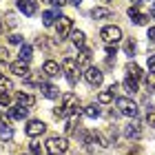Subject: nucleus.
Wrapping results in <instances>:
<instances>
[{
    "label": "nucleus",
    "mask_w": 155,
    "mask_h": 155,
    "mask_svg": "<svg viewBox=\"0 0 155 155\" xmlns=\"http://www.w3.org/2000/svg\"><path fill=\"white\" fill-rule=\"evenodd\" d=\"M89 60H91V51H89V49H82V51H80V55L75 58L78 67H89Z\"/></svg>",
    "instance_id": "22"
},
{
    "label": "nucleus",
    "mask_w": 155,
    "mask_h": 155,
    "mask_svg": "<svg viewBox=\"0 0 155 155\" xmlns=\"http://www.w3.org/2000/svg\"><path fill=\"white\" fill-rule=\"evenodd\" d=\"M69 151V142H67V137H49L47 140V153H51V155H62V153H67Z\"/></svg>",
    "instance_id": "4"
},
{
    "label": "nucleus",
    "mask_w": 155,
    "mask_h": 155,
    "mask_svg": "<svg viewBox=\"0 0 155 155\" xmlns=\"http://www.w3.org/2000/svg\"><path fill=\"white\" fill-rule=\"evenodd\" d=\"M149 40L155 42V27H151V29H149Z\"/></svg>",
    "instance_id": "38"
},
{
    "label": "nucleus",
    "mask_w": 155,
    "mask_h": 155,
    "mask_svg": "<svg viewBox=\"0 0 155 155\" xmlns=\"http://www.w3.org/2000/svg\"><path fill=\"white\" fill-rule=\"evenodd\" d=\"M84 80H87L91 87H100L102 80H104V73L97 67H87V71H84Z\"/></svg>",
    "instance_id": "8"
},
{
    "label": "nucleus",
    "mask_w": 155,
    "mask_h": 155,
    "mask_svg": "<svg viewBox=\"0 0 155 155\" xmlns=\"http://www.w3.org/2000/svg\"><path fill=\"white\" fill-rule=\"evenodd\" d=\"M40 91H42V95H45V97H49V100L60 97V89L53 87V84H45V82H42V84H40Z\"/></svg>",
    "instance_id": "13"
},
{
    "label": "nucleus",
    "mask_w": 155,
    "mask_h": 155,
    "mask_svg": "<svg viewBox=\"0 0 155 155\" xmlns=\"http://www.w3.org/2000/svg\"><path fill=\"white\" fill-rule=\"evenodd\" d=\"M0 78H2V71H0Z\"/></svg>",
    "instance_id": "41"
},
{
    "label": "nucleus",
    "mask_w": 155,
    "mask_h": 155,
    "mask_svg": "<svg viewBox=\"0 0 155 155\" xmlns=\"http://www.w3.org/2000/svg\"><path fill=\"white\" fill-rule=\"evenodd\" d=\"M124 87H126L129 93H137V80H133L129 75H126V80H124Z\"/></svg>",
    "instance_id": "27"
},
{
    "label": "nucleus",
    "mask_w": 155,
    "mask_h": 155,
    "mask_svg": "<svg viewBox=\"0 0 155 155\" xmlns=\"http://www.w3.org/2000/svg\"><path fill=\"white\" fill-rule=\"evenodd\" d=\"M29 151H31V155H42V144L33 140V142L29 144Z\"/></svg>",
    "instance_id": "29"
},
{
    "label": "nucleus",
    "mask_w": 155,
    "mask_h": 155,
    "mask_svg": "<svg viewBox=\"0 0 155 155\" xmlns=\"http://www.w3.org/2000/svg\"><path fill=\"white\" fill-rule=\"evenodd\" d=\"M62 69H64V75L71 87H75L78 80H80V67H78V62L73 58H64L62 60Z\"/></svg>",
    "instance_id": "2"
},
{
    "label": "nucleus",
    "mask_w": 155,
    "mask_h": 155,
    "mask_svg": "<svg viewBox=\"0 0 155 155\" xmlns=\"http://www.w3.org/2000/svg\"><path fill=\"white\" fill-rule=\"evenodd\" d=\"M149 73H155V55H149Z\"/></svg>",
    "instance_id": "35"
},
{
    "label": "nucleus",
    "mask_w": 155,
    "mask_h": 155,
    "mask_svg": "<svg viewBox=\"0 0 155 155\" xmlns=\"http://www.w3.org/2000/svg\"><path fill=\"white\" fill-rule=\"evenodd\" d=\"M67 2H71V5H75V7H78V5L82 2V0H67Z\"/></svg>",
    "instance_id": "39"
},
{
    "label": "nucleus",
    "mask_w": 155,
    "mask_h": 155,
    "mask_svg": "<svg viewBox=\"0 0 155 155\" xmlns=\"http://www.w3.org/2000/svg\"><path fill=\"white\" fill-rule=\"evenodd\" d=\"M7 27H16V16H13V13H7Z\"/></svg>",
    "instance_id": "34"
},
{
    "label": "nucleus",
    "mask_w": 155,
    "mask_h": 155,
    "mask_svg": "<svg viewBox=\"0 0 155 155\" xmlns=\"http://www.w3.org/2000/svg\"><path fill=\"white\" fill-rule=\"evenodd\" d=\"M126 13H129V18H131L135 25H146V22H149V16L140 13V9H137V7H129V11H126Z\"/></svg>",
    "instance_id": "12"
},
{
    "label": "nucleus",
    "mask_w": 155,
    "mask_h": 155,
    "mask_svg": "<svg viewBox=\"0 0 155 155\" xmlns=\"http://www.w3.org/2000/svg\"><path fill=\"white\" fill-rule=\"evenodd\" d=\"M11 73H16L20 78H27L31 71H29V64H27V62H13L11 64Z\"/></svg>",
    "instance_id": "16"
},
{
    "label": "nucleus",
    "mask_w": 155,
    "mask_h": 155,
    "mask_svg": "<svg viewBox=\"0 0 155 155\" xmlns=\"http://www.w3.org/2000/svg\"><path fill=\"white\" fill-rule=\"evenodd\" d=\"M82 140H84V144H87V151H97V149H104V146H109L107 144V140H102L97 133H82Z\"/></svg>",
    "instance_id": "5"
},
{
    "label": "nucleus",
    "mask_w": 155,
    "mask_h": 155,
    "mask_svg": "<svg viewBox=\"0 0 155 155\" xmlns=\"http://www.w3.org/2000/svg\"><path fill=\"white\" fill-rule=\"evenodd\" d=\"M80 111L82 109H80L78 95L75 93H64V95H62V104L53 111V115L55 117H71V115H78Z\"/></svg>",
    "instance_id": "1"
},
{
    "label": "nucleus",
    "mask_w": 155,
    "mask_h": 155,
    "mask_svg": "<svg viewBox=\"0 0 155 155\" xmlns=\"http://www.w3.org/2000/svg\"><path fill=\"white\" fill-rule=\"evenodd\" d=\"M16 100H18L20 107H25V109H29V107H33V104H36V97H33L31 93H18Z\"/></svg>",
    "instance_id": "18"
},
{
    "label": "nucleus",
    "mask_w": 155,
    "mask_h": 155,
    "mask_svg": "<svg viewBox=\"0 0 155 155\" xmlns=\"http://www.w3.org/2000/svg\"><path fill=\"white\" fill-rule=\"evenodd\" d=\"M104 2H109V0H104Z\"/></svg>",
    "instance_id": "42"
},
{
    "label": "nucleus",
    "mask_w": 155,
    "mask_h": 155,
    "mask_svg": "<svg viewBox=\"0 0 155 155\" xmlns=\"http://www.w3.org/2000/svg\"><path fill=\"white\" fill-rule=\"evenodd\" d=\"M9 42H11V45H22L25 38L20 36V33H13V36H9Z\"/></svg>",
    "instance_id": "33"
},
{
    "label": "nucleus",
    "mask_w": 155,
    "mask_h": 155,
    "mask_svg": "<svg viewBox=\"0 0 155 155\" xmlns=\"http://www.w3.org/2000/svg\"><path fill=\"white\" fill-rule=\"evenodd\" d=\"M115 109H117V113L124 115V117H135L137 115V104L133 102L131 97H117Z\"/></svg>",
    "instance_id": "3"
},
{
    "label": "nucleus",
    "mask_w": 155,
    "mask_h": 155,
    "mask_svg": "<svg viewBox=\"0 0 155 155\" xmlns=\"http://www.w3.org/2000/svg\"><path fill=\"white\" fill-rule=\"evenodd\" d=\"M0 60H9V51H7V49H0Z\"/></svg>",
    "instance_id": "36"
},
{
    "label": "nucleus",
    "mask_w": 155,
    "mask_h": 155,
    "mask_svg": "<svg viewBox=\"0 0 155 155\" xmlns=\"http://www.w3.org/2000/svg\"><path fill=\"white\" fill-rule=\"evenodd\" d=\"M53 7H62V5H67V0H49Z\"/></svg>",
    "instance_id": "37"
},
{
    "label": "nucleus",
    "mask_w": 155,
    "mask_h": 155,
    "mask_svg": "<svg viewBox=\"0 0 155 155\" xmlns=\"http://www.w3.org/2000/svg\"><path fill=\"white\" fill-rule=\"evenodd\" d=\"M42 73H47V75H60V64H58V62H53V60H47L45 64H42Z\"/></svg>",
    "instance_id": "17"
},
{
    "label": "nucleus",
    "mask_w": 155,
    "mask_h": 155,
    "mask_svg": "<svg viewBox=\"0 0 155 155\" xmlns=\"http://www.w3.org/2000/svg\"><path fill=\"white\" fill-rule=\"evenodd\" d=\"M71 42L78 49H84V42H87V40H84V33L82 31H71Z\"/></svg>",
    "instance_id": "23"
},
{
    "label": "nucleus",
    "mask_w": 155,
    "mask_h": 155,
    "mask_svg": "<svg viewBox=\"0 0 155 155\" xmlns=\"http://www.w3.org/2000/svg\"><path fill=\"white\" fill-rule=\"evenodd\" d=\"M102 40H104V45H115V42L122 40V29L115 25H109V27H104L102 29Z\"/></svg>",
    "instance_id": "6"
},
{
    "label": "nucleus",
    "mask_w": 155,
    "mask_h": 155,
    "mask_svg": "<svg viewBox=\"0 0 155 155\" xmlns=\"http://www.w3.org/2000/svg\"><path fill=\"white\" fill-rule=\"evenodd\" d=\"M27 113H29V109L20 107V104H16V107H9V117H11V120H25Z\"/></svg>",
    "instance_id": "15"
},
{
    "label": "nucleus",
    "mask_w": 155,
    "mask_h": 155,
    "mask_svg": "<svg viewBox=\"0 0 155 155\" xmlns=\"http://www.w3.org/2000/svg\"><path fill=\"white\" fill-rule=\"evenodd\" d=\"M0 140H2V142H11L13 140V129L11 126H0Z\"/></svg>",
    "instance_id": "24"
},
{
    "label": "nucleus",
    "mask_w": 155,
    "mask_h": 155,
    "mask_svg": "<svg viewBox=\"0 0 155 155\" xmlns=\"http://www.w3.org/2000/svg\"><path fill=\"white\" fill-rule=\"evenodd\" d=\"M11 89H13V82L7 80V78L2 75V78H0V93H9Z\"/></svg>",
    "instance_id": "26"
},
{
    "label": "nucleus",
    "mask_w": 155,
    "mask_h": 155,
    "mask_svg": "<svg viewBox=\"0 0 155 155\" xmlns=\"http://www.w3.org/2000/svg\"><path fill=\"white\" fill-rule=\"evenodd\" d=\"M126 73H129V78H133V80H142V69H140L135 62H129V64H126Z\"/></svg>",
    "instance_id": "19"
},
{
    "label": "nucleus",
    "mask_w": 155,
    "mask_h": 155,
    "mask_svg": "<svg viewBox=\"0 0 155 155\" xmlns=\"http://www.w3.org/2000/svg\"><path fill=\"white\" fill-rule=\"evenodd\" d=\"M45 131H47V124H45V122H40V120H31V122L25 126V133H27L29 137H33V140L40 137Z\"/></svg>",
    "instance_id": "9"
},
{
    "label": "nucleus",
    "mask_w": 155,
    "mask_h": 155,
    "mask_svg": "<svg viewBox=\"0 0 155 155\" xmlns=\"http://www.w3.org/2000/svg\"><path fill=\"white\" fill-rule=\"evenodd\" d=\"M84 115H87V117H91V120L100 117V107H97V104H89V107L84 109Z\"/></svg>",
    "instance_id": "25"
},
{
    "label": "nucleus",
    "mask_w": 155,
    "mask_h": 155,
    "mask_svg": "<svg viewBox=\"0 0 155 155\" xmlns=\"http://www.w3.org/2000/svg\"><path fill=\"white\" fill-rule=\"evenodd\" d=\"M58 18H60L58 11H45V13H42V25H45V27H51Z\"/></svg>",
    "instance_id": "21"
},
{
    "label": "nucleus",
    "mask_w": 155,
    "mask_h": 155,
    "mask_svg": "<svg viewBox=\"0 0 155 155\" xmlns=\"http://www.w3.org/2000/svg\"><path fill=\"white\" fill-rule=\"evenodd\" d=\"M124 137L126 140H140L142 137V126L137 122H131L129 126H124Z\"/></svg>",
    "instance_id": "10"
},
{
    "label": "nucleus",
    "mask_w": 155,
    "mask_h": 155,
    "mask_svg": "<svg viewBox=\"0 0 155 155\" xmlns=\"http://www.w3.org/2000/svg\"><path fill=\"white\" fill-rule=\"evenodd\" d=\"M18 9L25 13V16H33L38 11V5L33 0H18Z\"/></svg>",
    "instance_id": "11"
},
{
    "label": "nucleus",
    "mask_w": 155,
    "mask_h": 155,
    "mask_svg": "<svg viewBox=\"0 0 155 155\" xmlns=\"http://www.w3.org/2000/svg\"><path fill=\"white\" fill-rule=\"evenodd\" d=\"M131 2H133V7H137V2H142V0H131Z\"/></svg>",
    "instance_id": "40"
},
{
    "label": "nucleus",
    "mask_w": 155,
    "mask_h": 155,
    "mask_svg": "<svg viewBox=\"0 0 155 155\" xmlns=\"http://www.w3.org/2000/svg\"><path fill=\"white\" fill-rule=\"evenodd\" d=\"M124 51L129 53V55L135 53V40H126V42H124Z\"/></svg>",
    "instance_id": "30"
},
{
    "label": "nucleus",
    "mask_w": 155,
    "mask_h": 155,
    "mask_svg": "<svg viewBox=\"0 0 155 155\" xmlns=\"http://www.w3.org/2000/svg\"><path fill=\"white\" fill-rule=\"evenodd\" d=\"M111 100H113V93H111V91H100V95H97V102L100 104H109Z\"/></svg>",
    "instance_id": "28"
},
{
    "label": "nucleus",
    "mask_w": 155,
    "mask_h": 155,
    "mask_svg": "<svg viewBox=\"0 0 155 155\" xmlns=\"http://www.w3.org/2000/svg\"><path fill=\"white\" fill-rule=\"evenodd\" d=\"M18 55H20V62H29V60L33 58V47H31V45H22Z\"/></svg>",
    "instance_id": "20"
},
{
    "label": "nucleus",
    "mask_w": 155,
    "mask_h": 155,
    "mask_svg": "<svg viewBox=\"0 0 155 155\" xmlns=\"http://www.w3.org/2000/svg\"><path fill=\"white\" fill-rule=\"evenodd\" d=\"M71 29H73V20L67 18V16H60L55 20V31H58V38L64 40L67 36H71Z\"/></svg>",
    "instance_id": "7"
},
{
    "label": "nucleus",
    "mask_w": 155,
    "mask_h": 155,
    "mask_svg": "<svg viewBox=\"0 0 155 155\" xmlns=\"http://www.w3.org/2000/svg\"><path fill=\"white\" fill-rule=\"evenodd\" d=\"M113 16V11L109 9V7H95L93 11H91V18L93 20H104V18H111Z\"/></svg>",
    "instance_id": "14"
},
{
    "label": "nucleus",
    "mask_w": 155,
    "mask_h": 155,
    "mask_svg": "<svg viewBox=\"0 0 155 155\" xmlns=\"http://www.w3.org/2000/svg\"><path fill=\"white\" fill-rule=\"evenodd\" d=\"M146 124L155 129V109H151V107H149V113H146Z\"/></svg>",
    "instance_id": "31"
},
{
    "label": "nucleus",
    "mask_w": 155,
    "mask_h": 155,
    "mask_svg": "<svg viewBox=\"0 0 155 155\" xmlns=\"http://www.w3.org/2000/svg\"><path fill=\"white\" fill-rule=\"evenodd\" d=\"M11 104V95L9 93H0V107H9Z\"/></svg>",
    "instance_id": "32"
}]
</instances>
